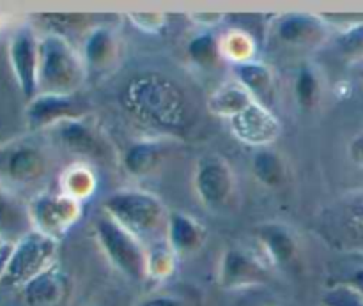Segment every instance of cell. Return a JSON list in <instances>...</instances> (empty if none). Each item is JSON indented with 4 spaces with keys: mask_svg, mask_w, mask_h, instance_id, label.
Instances as JSON below:
<instances>
[{
    "mask_svg": "<svg viewBox=\"0 0 363 306\" xmlns=\"http://www.w3.org/2000/svg\"><path fill=\"white\" fill-rule=\"evenodd\" d=\"M62 186L64 193L80 200V198L89 197L94 191L96 179L92 176V172H89L87 169H84V166H74V169L67 170L64 174Z\"/></svg>",
    "mask_w": 363,
    "mask_h": 306,
    "instance_id": "cell-25",
    "label": "cell"
},
{
    "mask_svg": "<svg viewBox=\"0 0 363 306\" xmlns=\"http://www.w3.org/2000/svg\"><path fill=\"white\" fill-rule=\"evenodd\" d=\"M28 306H62L69 296V278L52 266L23 287Z\"/></svg>",
    "mask_w": 363,
    "mask_h": 306,
    "instance_id": "cell-13",
    "label": "cell"
},
{
    "mask_svg": "<svg viewBox=\"0 0 363 306\" xmlns=\"http://www.w3.org/2000/svg\"><path fill=\"white\" fill-rule=\"evenodd\" d=\"M229 123L234 137L240 138L245 144L255 145V147L268 145L269 142L279 137L280 131L277 117L259 101L252 103L243 112L233 117Z\"/></svg>",
    "mask_w": 363,
    "mask_h": 306,
    "instance_id": "cell-11",
    "label": "cell"
},
{
    "mask_svg": "<svg viewBox=\"0 0 363 306\" xmlns=\"http://www.w3.org/2000/svg\"><path fill=\"white\" fill-rule=\"evenodd\" d=\"M325 306H363V300L347 285H337L323 296Z\"/></svg>",
    "mask_w": 363,
    "mask_h": 306,
    "instance_id": "cell-30",
    "label": "cell"
},
{
    "mask_svg": "<svg viewBox=\"0 0 363 306\" xmlns=\"http://www.w3.org/2000/svg\"><path fill=\"white\" fill-rule=\"evenodd\" d=\"M28 223V211H25L20 202L0 184V237L16 243L20 237L30 232L27 230Z\"/></svg>",
    "mask_w": 363,
    "mask_h": 306,
    "instance_id": "cell-17",
    "label": "cell"
},
{
    "mask_svg": "<svg viewBox=\"0 0 363 306\" xmlns=\"http://www.w3.org/2000/svg\"><path fill=\"white\" fill-rule=\"evenodd\" d=\"M360 76H362V80H363V69L360 71Z\"/></svg>",
    "mask_w": 363,
    "mask_h": 306,
    "instance_id": "cell-38",
    "label": "cell"
},
{
    "mask_svg": "<svg viewBox=\"0 0 363 306\" xmlns=\"http://www.w3.org/2000/svg\"><path fill=\"white\" fill-rule=\"evenodd\" d=\"M13 250H14L13 241H6V243L0 244V283H2L4 278H6L7 268H9L11 257H13Z\"/></svg>",
    "mask_w": 363,
    "mask_h": 306,
    "instance_id": "cell-34",
    "label": "cell"
},
{
    "mask_svg": "<svg viewBox=\"0 0 363 306\" xmlns=\"http://www.w3.org/2000/svg\"><path fill=\"white\" fill-rule=\"evenodd\" d=\"M103 208L105 215L116 220L138 239L158 232L163 223L169 222L162 200L142 190L116 191L103 202Z\"/></svg>",
    "mask_w": 363,
    "mask_h": 306,
    "instance_id": "cell-3",
    "label": "cell"
},
{
    "mask_svg": "<svg viewBox=\"0 0 363 306\" xmlns=\"http://www.w3.org/2000/svg\"><path fill=\"white\" fill-rule=\"evenodd\" d=\"M96 237L113 268L133 282L147 278V254L137 236L105 215L96 222Z\"/></svg>",
    "mask_w": 363,
    "mask_h": 306,
    "instance_id": "cell-4",
    "label": "cell"
},
{
    "mask_svg": "<svg viewBox=\"0 0 363 306\" xmlns=\"http://www.w3.org/2000/svg\"><path fill=\"white\" fill-rule=\"evenodd\" d=\"M46 170V158L35 145L18 144L0 149V174L18 184L41 179Z\"/></svg>",
    "mask_w": 363,
    "mask_h": 306,
    "instance_id": "cell-12",
    "label": "cell"
},
{
    "mask_svg": "<svg viewBox=\"0 0 363 306\" xmlns=\"http://www.w3.org/2000/svg\"><path fill=\"white\" fill-rule=\"evenodd\" d=\"M84 78V59L64 35L46 34L39 39V94L71 96Z\"/></svg>",
    "mask_w": 363,
    "mask_h": 306,
    "instance_id": "cell-2",
    "label": "cell"
},
{
    "mask_svg": "<svg viewBox=\"0 0 363 306\" xmlns=\"http://www.w3.org/2000/svg\"><path fill=\"white\" fill-rule=\"evenodd\" d=\"M252 170H254V176L266 186H279L286 174L280 156L269 149H259L255 152Z\"/></svg>",
    "mask_w": 363,
    "mask_h": 306,
    "instance_id": "cell-23",
    "label": "cell"
},
{
    "mask_svg": "<svg viewBox=\"0 0 363 306\" xmlns=\"http://www.w3.org/2000/svg\"><path fill=\"white\" fill-rule=\"evenodd\" d=\"M266 266L245 250L230 248L223 254L220 262V285L227 290L248 289L264 285L269 278Z\"/></svg>",
    "mask_w": 363,
    "mask_h": 306,
    "instance_id": "cell-10",
    "label": "cell"
},
{
    "mask_svg": "<svg viewBox=\"0 0 363 306\" xmlns=\"http://www.w3.org/2000/svg\"><path fill=\"white\" fill-rule=\"evenodd\" d=\"M346 218L347 223L353 227L354 232L363 236V191L354 195L353 200L346 204Z\"/></svg>",
    "mask_w": 363,
    "mask_h": 306,
    "instance_id": "cell-31",
    "label": "cell"
},
{
    "mask_svg": "<svg viewBox=\"0 0 363 306\" xmlns=\"http://www.w3.org/2000/svg\"><path fill=\"white\" fill-rule=\"evenodd\" d=\"M220 48L218 41L213 34H202L197 38L191 39V42L188 45V55L199 66H215L216 60L220 59Z\"/></svg>",
    "mask_w": 363,
    "mask_h": 306,
    "instance_id": "cell-24",
    "label": "cell"
},
{
    "mask_svg": "<svg viewBox=\"0 0 363 306\" xmlns=\"http://www.w3.org/2000/svg\"><path fill=\"white\" fill-rule=\"evenodd\" d=\"M57 130L60 142L69 151L82 156H99L103 152L99 137L80 119L64 120V123L53 126Z\"/></svg>",
    "mask_w": 363,
    "mask_h": 306,
    "instance_id": "cell-16",
    "label": "cell"
},
{
    "mask_svg": "<svg viewBox=\"0 0 363 306\" xmlns=\"http://www.w3.org/2000/svg\"><path fill=\"white\" fill-rule=\"evenodd\" d=\"M174 271V251L169 248H158V250L147 254V276L149 278L162 280L172 275Z\"/></svg>",
    "mask_w": 363,
    "mask_h": 306,
    "instance_id": "cell-29",
    "label": "cell"
},
{
    "mask_svg": "<svg viewBox=\"0 0 363 306\" xmlns=\"http://www.w3.org/2000/svg\"><path fill=\"white\" fill-rule=\"evenodd\" d=\"M296 99L303 108H312L319 98V80L311 67H303L296 80Z\"/></svg>",
    "mask_w": 363,
    "mask_h": 306,
    "instance_id": "cell-27",
    "label": "cell"
},
{
    "mask_svg": "<svg viewBox=\"0 0 363 306\" xmlns=\"http://www.w3.org/2000/svg\"><path fill=\"white\" fill-rule=\"evenodd\" d=\"M279 38L291 46H315L326 39V23L315 14H287L279 21Z\"/></svg>",
    "mask_w": 363,
    "mask_h": 306,
    "instance_id": "cell-14",
    "label": "cell"
},
{
    "mask_svg": "<svg viewBox=\"0 0 363 306\" xmlns=\"http://www.w3.org/2000/svg\"><path fill=\"white\" fill-rule=\"evenodd\" d=\"M342 285H347L350 289H353L363 300V268L351 273V276L342 283Z\"/></svg>",
    "mask_w": 363,
    "mask_h": 306,
    "instance_id": "cell-36",
    "label": "cell"
},
{
    "mask_svg": "<svg viewBox=\"0 0 363 306\" xmlns=\"http://www.w3.org/2000/svg\"><path fill=\"white\" fill-rule=\"evenodd\" d=\"M84 103L78 101L77 96H57V94H38L30 99L25 110L27 124L30 130L57 126L64 120L80 119L85 113Z\"/></svg>",
    "mask_w": 363,
    "mask_h": 306,
    "instance_id": "cell-9",
    "label": "cell"
},
{
    "mask_svg": "<svg viewBox=\"0 0 363 306\" xmlns=\"http://www.w3.org/2000/svg\"><path fill=\"white\" fill-rule=\"evenodd\" d=\"M223 53L234 60V64L248 62L254 53V41L243 32H230L229 38L223 42Z\"/></svg>",
    "mask_w": 363,
    "mask_h": 306,
    "instance_id": "cell-28",
    "label": "cell"
},
{
    "mask_svg": "<svg viewBox=\"0 0 363 306\" xmlns=\"http://www.w3.org/2000/svg\"><path fill=\"white\" fill-rule=\"evenodd\" d=\"M9 62L21 94L30 101L39 94V39L28 25L18 28L9 41Z\"/></svg>",
    "mask_w": 363,
    "mask_h": 306,
    "instance_id": "cell-8",
    "label": "cell"
},
{
    "mask_svg": "<svg viewBox=\"0 0 363 306\" xmlns=\"http://www.w3.org/2000/svg\"><path fill=\"white\" fill-rule=\"evenodd\" d=\"M195 190L208 209L218 211L225 208L234 193V177L229 163L216 154L199 159L195 169Z\"/></svg>",
    "mask_w": 363,
    "mask_h": 306,
    "instance_id": "cell-7",
    "label": "cell"
},
{
    "mask_svg": "<svg viewBox=\"0 0 363 306\" xmlns=\"http://www.w3.org/2000/svg\"><path fill=\"white\" fill-rule=\"evenodd\" d=\"M337 46L347 60H363V20L351 23L337 39Z\"/></svg>",
    "mask_w": 363,
    "mask_h": 306,
    "instance_id": "cell-26",
    "label": "cell"
},
{
    "mask_svg": "<svg viewBox=\"0 0 363 306\" xmlns=\"http://www.w3.org/2000/svg\"><path fill=\"white\" fill-rule=\"evenodd\" d=\"M137 306H191L186 300L176 294H152L144 298L137 303Z\"/></svg>",
    "mask_w": 363,
    "mask_h": 306,
    "instance_id": "cell-32",
    "label": "cell"
},
{
    "mask_svg": "<svg viewBox=\"0 0 363 306\" xmlns=\"http://www.w3.org/2000/svg\"><path fill=\"white\" fill-rule=\"evenodd\" d=\"M121 105L142 124L163 133H184L194 120V106L186 92L158 73L131 78L121 91Z\"/></svg>",
    "mask_w": 363,
    "mask_h": 306,
    "instance_id": "cell-1",
    "label": "cell"
},
{
    "mask_svg": "<svg viewBox=\"0 0 363 306\" xmlns=\"http://www.w3.org/2000/svg\"><path fill=\"white\" fill-rule=\"evenodd\" d=\"M2 243H6V239H4V237H0V244Z\"/></svg>",
    "mask_w": 363,
    "mask_h": 306,
    "instance_id": "cell-37",
    "label": "cell"
},
{
    "mask_svg": "<svg viewBox=\"0 0 363 306\" xmlns=\"http://www.w3.org/2000/svg\"><path fill=\"white\" fill-rule=\"evenodd\" d=\"M113 53H116V41L108 28H94L85 39L84 57L89 66H105L110 62V59H113Z\"/></svg>",
    "mask_w": 363,
    "mask_h": 306,
    "instance_id": "cell-21",
    "label": "cell"
},
{
    "mask_svg": "<svg viewBox=\"0 0 363 306\" xmlns=\"http://www.w3.org/2000/svg\"><path fill=\"white\" fill-rule=\"evenodd\" d=\"M57 241L38 230H30L14 243L13 257L2 283L23 289L28 282L55 266Z\"/></svg>",
    "mask_w": 363,
    "mask_h": 306,
    "instance_id": "cell-5",
    "label": "cell"
},
{
    "mask_svg": "<svg viewBox=\"0 0 363 306\" xmlns=\"http://www.w3.org/2000/svg\"><path fill=\"white\" fill-rule=\"evenodd\" d=\"M27 211L34 230L59 241L80 218L82 205L66 193H43L30 202Z\"/></svg>",
    "mask_w": 363,
    "mask_h": 306,
    "instance_id": "cell-6",
    "label": "cell"
},
{
    "mask_svg": "<svg viewBox=\"0 0 363 306\" xmlns=\"http://www.w3.org/2000/svg\"><path fill=\"white\" fill-rule=\"evenodd\" d=\"M162 159V152H160V145L155 142H140L128 149L126 158H124V165L126 170L133 176H147Z\"/></svg>",
    "mask_w": 363,
    "mask_h": 306,
    "instance_id": "cell-22",
    "label": "cell"
},
{
    "mask_svg": "<svg viewBox=\"0 0 363 306\" xmlns=\"http://www.w3.org/2000/svg\"><path fill=\"white\" fill-rule=\"evenodd\" d=\"M259 241L273 264H287L296 255V241L286 227L264 225L259 229Z\"/></svg>",
    "mask_w": 363,
    "mask_h": 306,
    "instance_id": "cell-19",
    "label": "cell"
},
{
    "mask_svg": "<svg viewBox=\"0 0 363 306\" xmlns=\"http://www.w3.org/2000/svg\"><path fill=\"white\" fill-rule=\"evenodd\" d=\"M204 227L184 212H172L167 222V243L174 254L186 255L199 250L204 241Z\"/></svg>",
    "mask_w": 363,
    "mask_h": 306,
    "instance_id": "cell-15",
    "label": "cell"
},
{
    "mask_svg": "<svg viewBox=\"0 0 363 306\" xmlns=\"http://www.w3.org/2000/svg\"><path fill=\"white\" fill-rule=\"evenodd\" d=\"M234 73L238 76V84L243 85L255 99H261L272 92L273 76L268 66L255 60L234 64Z\"/></svg>",
    "mask_w": 363,
    "mask_h": 306,
    "instance_id": "cell-20",
    "label": "cell"
},
{
    "mask_svg": "<svg viewBox=\"0 0 363 306\" xmlns=\"http://www.w3.org/2000/svg\"><path fill=\"white\" fill-rule=\"evenodd\" d=\"M131 18H135V23L142 28V30H147V25H155L156 30H160V27L163 25V20H160V14H131Z\"/></svg>",
    "mask_w": 363,
    "mask_h": 306,
    "instance_id": "cell-35",
    "label": "cell"
},
{
    "mask_svg": "<svg viewBox=\"0 0 363 306\" xmlns=\"http://www.w3.org/2000/svg\"><path fill=\"white\" fill-rule=\"evenodd\" d=\"M347 154H350V159L357 166H362L363 169V131L358 133L353 140L350 142V147H347Z\"/></svg>",
    "mask_w": 363,
    "mask_h": 306,
    "instance_id": "cell-33",
    "label": "cell"
},
{
    "mask_svg": "<svg viewBox=\"0 0 363 306\" xmlns=\"http://www.w3.org/2000/svg\"><path fill=\"white\" fill-rule=\"evenodd\" d=\"M257 101L247 89L241 84H227L216 89L209 98V110L211 113L218 117H225V119H233L238 113L243 112L247 106Z\"/></svg>",
    "mask_w": 363,
    "mask_h": 306,
    "instance_id": "cell-18",
    "label": "cell"
}]
</instances>
